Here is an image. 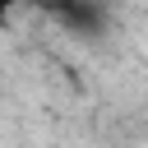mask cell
Here are the masks:
<instances>
[{"label": "cell", "mask_w": 148, "mask_h": 148, "mask_svg": "<svg viewBox=\"0 0 148 148\" xmlns=\"http://www.w3.org/2000/svg\"><path fill=\"white\" fill-rule=\"evenodd\" d=\"M42 14H51L74 37H102L106 32V5L102 0H32Z\"/></svg>", "instance_id": "1"}, {"label": "cell", "mask_w": 148, "mask_h": 148, "mask_svg": "<svg viewBox=\"0 0 148 148\" xmlns=\"http://www.w3.org/2000/svg\"><path fill=\"white\" fill-rule=\"evenodd\" d=\"M18 5H28V0H0V28H9V18H14Z\"/></svg>", "instance_id": "2"}]
</instances>
